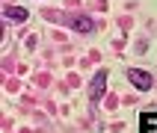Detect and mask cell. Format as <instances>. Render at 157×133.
I'll return each instance as SVG.
<instances>
[{
	"instance_id": "obj_1",
	"label": "cell",
	"mask_w": 157,
	"mask_h": 133,
	"mask_svg": "<svg viewBox=\"0 0 157 133\" xmlns=\"http://www.w3.org/2000/svg\"><path fill=\"white\" fill-rule=\"evenodd\" d=\"M104 86H107V71H98L95 80H92V86H89V101L92 104H98L104 98Z\"/></svg>"
},
{
	"instance_id": "obj_2",
	"label": "cell",
	"mask_w": 157,
	"mask_h": 133,
	"mask_svg": "<svg viewBox=\"0 0 157 133\" xmlns=\"http://www.w3.org/2000/svg\"><path fill=\"white\" fill-rule=\"evenodd\" d=\"M128 77H131V83L140 89V92H148V89H151V83H154L148 71H140V68H131V71H128Z\"/></svg>"
},
{
	"instance_id": "obj_3",
	"label": "cell",
	"mask_w": 157,
	"mask_h": 133,
	"mask_svg": "<svg viewBox=\"0 0 157 133\" xmlns=\"http://www.w3.org/2000/svg\"><path fill=\"white\" fill-rule=\"evenodd\" d=\"M71 30H77V33H92V30H95V21L86 18V15H80V18L71 21Z\"/></svg>"
},
{
	"instance_id": "obj_4",
	"label": "cell",
	"mask_w": 157,
	"mask_h": 133,
	"mask_svg": "<svg viewBox=\"0 0 157 133\" xmlns=\"http://www.w3.org/2000/svg\"><path fill=\"white\" fill-rule=\"evenodd\" d=\"M3 15H6L9 21H21V24H24L27 18H30V12L21 9V6H6V9H3Z\"/></svg>"
}]
</instances>
